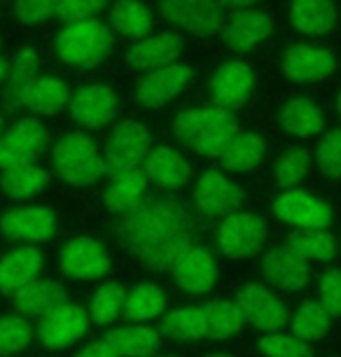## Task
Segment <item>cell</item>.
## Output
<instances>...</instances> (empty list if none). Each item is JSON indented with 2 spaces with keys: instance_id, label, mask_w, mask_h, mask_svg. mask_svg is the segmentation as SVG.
Here are the masks:
<instances>
[{
  "instance_id": "obj_1",
  "label": "cell",
  "mask_w": 341,
  "mask_h": 357,
  "mask_svg": "<svg viewBox=\"0 0 341 357\" xmlns=\"http://www.w3.org/2000/svg\"><path fill=\"white\" fill-rule=\"evenodd\" d=\"M119 245L145 271H171L180 252L199 243L190 211L171 197L143 199L122 218L117 229Z\"/></svg>"
},
{
  "instance_id": "obj_2",
  "label": "cell",
  "mask_w": 341,
  "mask_h": 357,
  "mask_svg": "<svg viewBox=\"0 0 341 357\" xmlns=\"http://www.w3.org/2000/svg\"><path fill=\"white\" fill-rule=\"evenodd\" d=\"M173 131L190 150L202 157H222L227 145L238 133L234 114L222 105L215 107H194L180 112L173 122Z\"/></svg>"
},
{
  "instance_id": "obj_3",
  "label": "cell",
  "mask_w": 341,
  "mask_h": 357,
  "mask_svg": "<svg viewBox=\"0 0 341 357\" xmlns=\"http://www.w3.org/2000/svg\"><path fill=\"white\" fill-rule=\"evenodd\" d=\"M54 166L68 185L86 187L105 173L96 143L84 133H68L54 147Z\"/></svg>"
},
{
  "instance_id": "obj_4",
  "label": "cell",
  "mask_w": 341,
  "mask_h": 357,
  "mask_svg": "<svg viewBox=\"0 0 341 357\" xmlns=\"http://www.w3.org/2000/svg\"><path fill=\"white\" fill-rule=\"evenodd\" d=\"M108 29L101 22H93V19L73 22L56 38L59 59L68 66H77V68H91V66L101 63L105 54H108Z\"/></svg>"
},
{
  "instance_id": "obj_5",
  "label": "cell",
  "mask_w": 341,
  "mask_h": 357,
  "mask_svg": "<svg viewBox=\"0 0 341 357\" xmlns=\"http://www.w3.org/2000/svg\"><path fill=\"white\" fill-rule=\"evenodd\" d=\"M89 311L66 299L54 308H50L45 315H40L36 325V339L47 350H66L75 346L89 332Z\"/></svg>"
},
{
  "instance_id": "obj_6",
  "label": "cell",
  "mask_w": 341,
  "mask_h": 357,
  "mask_svg": "<svg viewBox=\"0 0 341 357\" xmlns=\"http://www.w3.org/2000/svg\"><path fill=\"white\" fill-rule=\"evenodd\" d=\"M243 322L250 325L252 329L262 334L271 332H283L290 322L287 308L269 287H264L262 282H248L243 285L234 296Z\"/></svg>"
},
{
  "instance_id": "obj_7",
  "label": "cell",
  "mask_w": 341,
  "mask_h": 357,
  "mask_svg": "<svg viewBox=\"0 0 341 357\" xmlns=\"http://www.w3.org/2000/svg\"><path fill=\"white\" fill-rule=\"evenodd\" d=\"M218 245L225 257L245 259L264 250L266 225L255 213H229L218 227Z\"/></svg>"
},
{
  "instance_id": "obj_8",
  "label": "cell",
  "mask_w": 341,
  "mask_h": 357,
  "mask_svg": "<svg viewBox=\"0 0 341 357\" xmlns=\"http://www.w3.org/2000/svg\"><path fill=\"white\" fill-rule=\"evenodd\" d=\"M59 266L61 271L73 280L93 282L101 280L110 273L112 261L108 250L93 238L86 236H77V238L68 241L61 248V257H59Z\"/></svg>"
},
{
  "instance_id": "obj_9",
  "label": "cell",
  "mask_w": 341,
  "mask_h": 357,
  "mask_svg": "<svg viewBox=\"0 0 341 357\" xmlns=\"http://www.w3.org/2000/svg\"><path fill=\"white\" fill-rule=\"evenodd\" d=\"M150 154V133L138 122H122L110 133L103 150L105 173L115 175L126 168H136Z\"/></svg>"
},
{
  "instance_id": "obj_10",
  "label": "cell",
  "mask_w": 341,
  "mask_h": 357,
  "mask_svg": "<svg viewBox=\"0 0 341 357\" xmlns=\"http://www.w3.org/2000/svg\"><path fill=\"white\" fill-rule=\"evenodd\" d=\"M262 275L280 292H302L311 282V264L290 245H276L264 252Z\"/></svg>"
},
{
  "instance_id": "obj_11",
  "label": "cell",
  "mask_w": 341,
  "mask_h": 357,
  "mask_svg": "<svg viewBox=\"0 0 341 357\" xmlns=\"http://www.w3.org/2000/svg\"><path fill=\"white\" fill-rule=\"evenodd\" d=\"M176 285L187 294H209L218 282V261L209 248L194 243L171 266Z\"/></svg>"
},
{
  "instance_id": "obj_12",
  "label": "cell",
  "mask_w": 341,
  "mask_h": 357,
  "mask_svg": "<svg viewBox=\"0 0 341 357\" xmlns=\"http://www.w3.org/2000/svg\"><path fill=\"white\" fill-rule=\"evenodd\" d=\"M159 12L166 22L194 33L209 36L222 24V3L220 0H159Z\"/></svg>"
},
{
  "instance_id": "obj_13",
  "label": "cell",
  "mask_w": 341,
  "mask_h": 357,
  "mask_svg": "<svg viewBox=\"0 0 341 357\" xmlns=\"http://www.w3.org/2000/svg\"><path fill=\"white\" fill-rule=\"evenodd\" d=\"M47 145V129L36 119H22L0 133V171L31 164Z\"/></svg>"
},
{
  "instance_id": "obj_14",
  "label": "cell",
  "mask_w": 341,
  "mask_h": 357,
  "mask_svg": "<svg viewBox=\"0 0 341 357\" xmlns=\"http://www.w3.org/2000/svg\"><path fill=\"white\" fill-rule=\"evenodd\" d=\"M273 213L278 220L297 229H327L332 225V211L325 201L299 190H287L273 201Z\"/></svg>"
},
{
  "instance_id": "obj_15",
  "label": "cell",
  "mask_w": 341,
  "mask_h": 357,
  "mask_svg": "<svg viewBox=\"0 0 341 357\" xmlns=\"http://www.w3.org/2000/svg\"><path fill=\"white\" fill-rule=\"evenodd\" d=\"M59 222L50 208H15L0 218V234L8 241L43 243L56 234Z\"/></svg>"
},
{
  "instance_id": "obj_16",
  "label": "cell",
  "mask_w": 341,
  "mask_h": 357,
  "mask_svg": "<svg viewBox=\"0 0 341 357\" xmlns=\"http://www.w3.org/2000/svg\"><path fill=\"white\" fill-rule=\"evenodd\" d=\"M194 201L199 211L211 218H225L229 213H236L243 204V194L227 175L218 171H209L199 178L197 190H194Z\"/></svg>"
},
{
  "instance_id": "obj_17",
  "label": "cell",
  "mask_w": 341,
  "mask_h": 357,
  "mask_svg": "<svg viewBox=\"0 0 341 357\" xmlns=\"http://www.w3.org/2000/svg\"><path fill=\"white\" fill-rule=\"evenodd\" d=\"M192 68L185 63H169L162 68L152 70L148 77L140 79L136 89V100L143 107H162L166 105L173 96H178L183 91V86L190 82Z\"/></svg>"
},
{
  "instance_id": "obj_18",
  "label": "cell",
  "mask_w": 341,
  "mask_h": 357,
  "mask_svg": "<svg viewBox=\"0 0 341 357\" xmlns=\"http://www.w3.org/2000/svg\"><path fill=\"white\" fill-rule=\"evenodd\" d=\"M117 110V96L115 91L103 84L82 86L73 93L70 98V112L79 124L86 129H101L115 117Z\"/></svg>"
},
{
  "instance_id": "obj_19",
  "label": "cell",
  "mask_w": 341,
  "mask_h": 357,
  "mask_svg": "<svg viewBox=\"0 0 341 357\" xmlns=\"http://www.w3.org/2000/svg\"><path fill=\"white\" fill-rule=\"evenodd\" d=\"M252 89H255V75H252L250 66H245L243 61H229L220 66L211 79L213 98L227 110L243 105L252 96Z\"/></svg>"
},
{
  "instance_id": "obj_20",
  "label": "cell",
  "mask_w": 341,
  "mask_h": 357,
  "mask_svg": "<svg viewBox=\"0 0 341 357\" xmlns=\"http://www.w3.org/2000/svg\"><path fill=\"white\" fill-rule=\"evenodd\" d=\"M45 257L36 245H24L0 259V294H15L17 289L43 275Z\"/></svg>"
},
{
  "instance_id": "obj_21",
  "label": "cell",
  "mask_w": 341,
  "mask_h": 357,
  "mask_svg": "<svg viewBox=\"0 0 341 357\" xmlns=\"http://www.w3.org/2000/svg\"><path fill=\"white\" fill-rule=\"evenodd\" d=\"M280 66H283V73L292 82L304 84L327 77L337 63H334V56L330 52L309 45H295L283 54Z\"/></svg>"
},
{
  "instance_id": "obj_22",
  "label": "cell",
  "mask_w": 341,
  "mask_h": 357,
  "mask_svg": "<svg viewBox=\"0 0 341 357\" xmlns=\"http://www.w3.org/2000/svg\"><path fill=\"white\" fill-rule=\"evenodd\" d=\"M145 187H148V178L138 166L115 173L103 192V204L108 213L126 218L145 199Z\"/></svg>"
},
{
  "instance_id": "obj_23",
  "label": "cell",
  "mask_w": 341,
  "mask_h": 357,
  "mask_svg": "<svg viewBox=\"0 0 341 357\" xmlns=\"http://www.w3.org/2000/svg\"><path fill=\"white\" fill-rule=\"evenodd\" d=\"M103 341L112 348L117 357H152L162 348L159 329L145 325H124L110 329Z\"/></svg>"
},
{
  "instance_id": "obj_24",
  "label": "cell",
  "mask_w": 341,
  "mask_h": 357,
  "mask_svg": "<svg viewBox=\"0 0 341 357\" xmlns=\"http://www.w3.org/2000/svg\"><path fill=\"white\" fill-rule=\"evenodd\" d=\"M61 301H66V292H63L61 282L50 280V278H45V280L38 278L12 294V306H15V311L22 313L24 318H29V320L45 315L50 308H54L56 304H61Z\"/></svg>"
},
{
  "instance_id": "obj_25",
  "label": "cell",
  "mask_w": 341,
  "mask_h": 357,
  "mask_svg": "<svg viewBox=\"0 0 341 357\" xmlns=\"http://www.w3.org/2000/svg\"><path fill=\"white\" fill-rule=\"evenodd\" d=\"M143 173L148 183L164 190H176L190 180V164L171 147H157L145 157Z\"/></svg>"
},
{
  "instance_id": "obj_26",
  "label": "cell",
  "mask_w": 341,
  "mask_h": 357,
  "mask_svg": "<svg viewBox=\"0 0 341 357\" xmlns=\"http://www.w3.org/2000/svg\"><path fill=\"white\" fill-rule=\"evenodd\" d=\"M290 22L304 36H325L337 24V8L332 0H292Z\"/></svg>"
},
{
  "instance_id": "obj_27",
  "label": "cell",
  "mask_w": 341,
  "mask_h": 357,
  "mask_svg": "<svg viewBox=\"0 0 341 357\" xmlns=\"http://www.w3.org/2000/svg\"><path fill=\"white\" fill-rule=\"evenodd\" d=\"M183 43L176 36H155V38H145L143 43L133 45L126 59L133 68L140 70H152V68H162V66L173 63L180 56Z\"/></svg>"
},
{
  "instance_id": "obj_28",
  "label": "cell",
  "mask_w": 341,
  "mask_h": 357,
  "mask_svg": "<svg viewBox=\"0 0 341 357\" xmlns=\"http://www.w3.org/2000/svg\"><path fill=\"white\" fill-rule=\"evenodd\" d=\"M159 334L176 343H194L206 336V315L202 306H185L162 315Z\"/></svg>"
},
{
  "instance_id": "obj_29",
  "label": "cell",
  "mask_w": 341,
  "mask_h": 357,
  "mask_svg": "<svg viewBox=\"0 0 341 357\" xmlns=\"http://www.w3.org/2000/svg\"><path fill=\"white\" fill-rule=\"evenodd\" d=\"M166 311V292L157 282H140L126 292L122 318L129 322H152Z\"/></svg>"
},
{
  "instance_id": "obj_30",
  "label": "cell",
  "mask_w": 341,
  "mask_h": 357,
  "mask_svg": "<svg viewBox=\"0 0 341 357\" xmlns=\"http://www.w3.org/2000/svg\"><path fill=\"white\" fill-rule=\"evenodd\" d=\"M19 100L29 107L31 112H54L59 107H63L70 100V91L66 82L56 77H36L24 86V91L19 93Z\"/></svg>"
},
{
  "instance_id": "obj_31",
  "label": "cell",
  "mask_w": 341,
  "mask_h": 357,
  "mask_svg": "<svg viewBox=\"0 0 341 357\" xmlns=\"http://www.w3.org/2000/svg\"><path fill=\"white\" fill-rule=\"evenodd\" d=\"M271 33V19L257 10H243L232 19L225 31L227 45L234 52H245L259 40H264Z\"/></svg>"
},
{
  "instance_id": "obj_32",
  "label": "cell",
  "mask_w": 341,
  "mask_h": 357,
  "mask_svg": "<svg viewBox=\"0 0 341 357\" xmlns=\"http://www.w3.org/2000/svg\"><path fill=\"white\" fill-rule=\"evenodd\" d=\"M280 126L292 133V136H316L320 133V129L325 126V117L320 112V107H316L313 103L304 98H290L287 103H283L278 112Z\"/></svg>"
},
{
  "instance_id": "obj_33",
  "label": "cell",
  "mask_w": 341,
  "mask_h": 357,
  "mask_svg": "<svg viewBox=\"0 0 341 357\" xmlns=\"http://www.w3.org/2000/svg\"><path fill=\"white\" fill-rule=\"evenodd\" d=\"M202 308L206 315V336H211L213 341L232 339V336H236L245 325L236 301L213 299L209 304H204Z\"/></svg>"
},
{
  "instance_id": "obj_34",
  "label": "cell",
  "mask_w": 341,
  "mask_h": 357,
  "mask_svg": "<svg viewBox=\"0 0 341 357\" xmlns=\"http://www.w3.org/2000/svg\"><path fill=\"white\" fill-rule=\"evenodd\" d=\"M287 327H290V332L299 336V339L316 343L330 334L332 315L325 311V306L320 304L318 299H306L290 318Z\"/></svg>"
},
{
  "instance_id": "obj_35",
  "label": "cell",
  "mask_w": 341,
  "mask_h": 357,
  "mask_svg": "<svg viewBox=\"0 0 341 357\" xmlns=\"http://www.w3.org/2000/svg\"><path fill=\"white\" fill-rule=\"evenodd\" d=\"M266 145L264 140L255 136V133H236L232 138V143L227 145V150L222 152L220 161L225 164V168L236 173H248L255 166H259V161L264 159Z\"/></svg>"
},
{
  "instance_id": "obj_36",
  "label": "cell",
  "mask_w": 341,
  "mask_h": 357,
  "mask_svg": "<svg viewBox=\"0 0 341 357\" xmlns=\"http://www.w3.org/2000/svg\"><path fill=\"white\" fill-rule=\"evenodd\" d=\"M47 180H50L47 173L31 161V164L5 168L3 175H0V187L12 199H29L45 190Z\"/></svg>"
},
{
  "instance_id": "obj_37",
  "label": "cell",
  "mask_w": 341,
  "mask_h": 357,
  "mask_svg": "<svg viewBox=\"0 0 341 357\" xmlns=\"http://www.w3.org/2000/svg\"><path fill=\"white\" fill-rule=\"evenodd\" d=\"M124 301H126V289L119 285L117 280L103 282L101 287H96V292L91 294V301H89L91 322L98 327H108L112 322H117L122 318Z\"/></svg>"
},
{
  "instance_id": "obj_38",
  "label": "cell",
  "mask_w": 341,
  "mask_h": 357,
  "mask_svg": "<svg viewBox=\"0 0 341 357\" xmlns=\"http://www.w3.org/2000/svg\"><path fill=\"white\" fill-rule=\"evenodd\" d=\"M287 245L309 261H330L337 257V241L325 229H297Z\"/></svg>"
},
{
  "instance_id": "obj_39",
  "label": "cell",
  "mask_w": 341,
  "mask_h": 357,
  "mask_svg": "<svg viewBox=\"0 0 341 357\" xmlns=\"http://www.w3.org/2000/svg\"><path fill=\"white\" fill-rule=\"evenodd\" d=\"M110 22L117 33L126 38H145L152 29V15L138 0H117L110 12Z\"/></svg>"
},
{
  "instance_id": "obj_40",
  "label": "cell",
  "mask_w": 341,
  "mask_h": 357,
  "mask_svg": "<svg viewBox=\"0 0 341 357\" xmlns=\"http://www.w3.org/2000/svg\"><path fill=\"white\" fill-rule=\"evenodd\" d=\"M36 339V327L22 313L0 315V357H12L29 348Z\"/></svg>"
},
{
  "instance_id": "obj_41",
  "label": "cell",
  "mask_w": 341,
  "mask_h": 357,
  "mask_svg": "<svg viewBox=\"0 0 341 357\" xmlns=\"http://www.w3.org/2000/svg\"><path fill=\"white\" fill-rule=\"evenodd\" d=\"M309 168H311L309 152L302 150V147H292V150H287L276 164L278 187L280 190H295V187H299L306 180Z\"/></svg>"
},
{
  "instance_id": "obj_42",
  "label": "cell",
  "mask_w": 341,
  "mask_h": 357,
  "mask_svg": "<svg viewBox=\"0 0 341 357\" xmlns=\"http://www.w3.org/2000/svg\"><path fill=\"white\" fill-rule=\"evenodd\" d=\"M259 343V353L264 357H313V346L309 341L299 339L295 334L285 332H271L262 334Z\"/></svg>"
},
{
  "instance_id": "obj_43",
  "label": "cell",
  "mask_w": 341,
  "mask_h": 357,
  "mask_svg": "<svg viewBox=\"0 0 341 357\" xmlns=\"http://www.w3.org/2000/svg\"><path fill=\"white\" fill-rule=\"evenodd\" d=\"M318 171L325 178H341V131H330L316 147Z\"/></svg>"
},
{
  "instance_id": "obj_44",
  "label": "cell",
  "mask_w": 341,
  "mask_h": 357,
  "mask_svg": "<svg viewBox=\"0 0 341 357\" xmlns=\"http://www.w3.org/2000/svg\"><path fill=\"white\" fill-rule=\"evenodd\" d=\"M318 301L332 318H341V271L327 268L318 280Z\"/></svg>"
},
{
  "instance_id": "obj_45",
  "label": "cell",
  "mask_w": 341,
  "mask_h": 357,
  "mask_svg": "<svg viewBox=\"0 0 341 357\" xmlns=\"http://www.w3.org/2000/svg\"><path fill=\"white\" fill-rule=\"evenodd\" d=\"M36 70H38V56L36 52L26 50L17 56L15 61V68H12V75L8 79V93L10 98H17L19 100V93L24 91V86L36 79Z\"/></svg>"
},
{
  "instance_id": "obj_46",
  "label": "cell",
  "mask_w": 341,
  "mask_h": 357,
  "mask_svg": "<svg viewBox=\"0 0 341 357\" xmlns=\"http://www.w3.org/2000/svg\"><path fill=\"white\" fill-rule=\"evenodd\" d=\"M108 0H59L56 15L63 22H79V19H89L93 12H98Z\"/></svg>"
},
{
  "instance_id": "obj_47",
  "label": "cell",
  "mask_w": 341,
  "mask_h": 357,
  "mask_svg": "<svg viewBox=\"0 0 341 357\" xmlns=\"http://www.w3.org/2000/svg\"><path fill=\"white\" fill-rule=\"evenodd\" d=\"M59 8V0H17V17L24 24H38L52 17Z\"/></svg>"
},
{
  "instance_id": "obj_48",
  "label": "cell",
  "mask_w": 341,
  "mask_h": 357,
  "mask_svg": "<svg viewBox=\"0 0 341 357\" xmlns=\"http://www.w3.org/2000/svg\"><path fill=\"white\" fill-rule=\"evenodd\" d=\"M73 357H117V355L112 353V348L105 341H98V343H89V346L79 348Z\"/></svg>"
},
{
  "instance_id": "obj_49",
  "label": "cell",
  "mask_w": 341,
  "mask_h": 357,
  "mask_svg": "<svg viewBox=\"0 0 341 357\" xmlns=\"http://www.w3.org/2000/svg\"><path fill=\"white\" fill-rule=\"evenodd\" d=\"M220 3L225 5V8H234V10H238V8H248V5H252L255 0H220Z\"/></svg>"
},
{
  "instance_id": "obj_50",
  "label": "cell",
  "mask_w": 341,
  "mask_h": 357,
  "mask_svg": "<svg viewBox=\"0 0 341 357\" xmlns=\"http://www.w3.org/2000/svg\"><path fill=\"white\" fill-rule=\"evenodd\" d=\"M8 73H10V66L5 59H0V82H3L5 77H8Z\"/></svg>"
},
{
  "instance_id": "obj_51",
  "label": "cell",
  "mask_w": 341,
  "mask_h": 357,
  "mask_svg": "<svg viewBox=\"0 0 341 357\" xmlns=\"http://www.w3.org/2000/svg\"><path fill=\"white\" fill-rule=\"evenodd\" d=\"M204 357H232V355H227V353H209V355H204Z\"/></svg>"
},
{
  "instance_id": "obj_52",
  "label": "cell",
  "mask_w": 341,
  "mask_h": 357,
  "mask_svg": "<svg viewBox=\"0 0 341 357\" xmlns=\"http://www.w3.org/2000/svg\"><path fill=\"white\" fill-rule=\"evenodd\" d=\"M337 110H339V117H341V93H339V98H337Z\"/></svg>"
},
{
  "instance_id": "obj_53",
  "label": "cell",
  "mask_w": 341,
  "mask_h": 357,
  "mask_svg": "<svg viewBox=\"0 0 341 357\" xmlns=\"http://www.w3.org/2000/svg\"><path fill=\"white\" fill-rule=\"evenodd\" d=\"M0 133H3V117H0Z\"/></svg>"
}]
</instances>
